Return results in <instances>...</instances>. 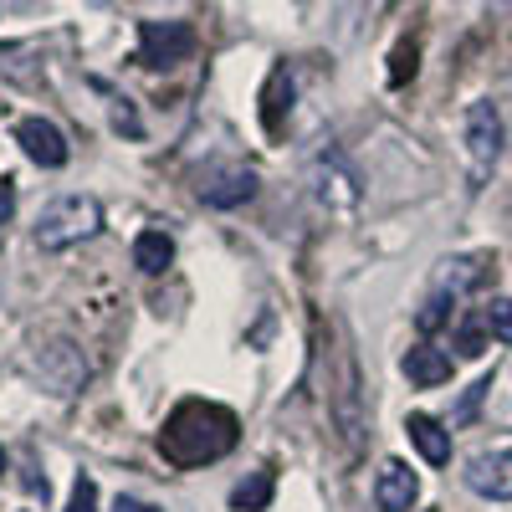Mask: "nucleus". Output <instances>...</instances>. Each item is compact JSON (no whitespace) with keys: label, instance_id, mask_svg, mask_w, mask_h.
I'll return each mask as SVG.
<instances>
[{"label":"nucleus","instance_id":"f257e3e1","mask_svg":"<svg viewBox=\"0 0 512 512\" xmlns=\"http://www.w3.org/2000/svg\"><path fill=\"white\" fill-rule=\"evenodd\" d=\"M231 446H236V415L216 400H185L159 431V456L169 466H180V472L221 461Z\"/></svg>","mask_w":512,"mask_h":512},{"label":"nucleus","instance_id":"f03ea898","mask_svg":"<svg viewBox=\"0 0 512 512\" xmlns=\"http://www.w3.org/2000/svg\"><path fill=\"white\" fill-rule=\"evenodd\" d=\"M103 226V210L93 195H62L36 216V246L41 251H67L77 241H88Z\"/></svg>","mask_w":512,"mask_h":512},{"label":"nucleus","instance_id":"7ed1b4c3","mask_svg":"<svg viewBox=\"0 0 512 512\" xmlns=\"http://www.w3.org/2000/svg\"><path fill=\"white\" fill-rule=\"evenodd\" d=\"M26 374L41 379V390L52 395H77L82 384H88V359H82V349H72L67 338H47V344H36L31 359H26Z\"/></svg>","mask_w":512,"mask_h":512},{"label":"nucleus","instance_id":"20e7f679","mask_svg":"<svg viewBox=\"0 0 512 512\" xmlns=\"http://www.w3.org/2000/svg\"><path fill=\"white\" fill-rule=\"evenodd\" d=\"M195 52V31L185 21H139V67H175L190 62Z\"/></svg>","mask_w":512,"mask_h":512},{"label":"nucleus","instance_id":"39448f33","mask_svg":"<svg viewBox=\"0 0 512 512\" xmlns=\"http://www.w3.org/2000/svg\"><path fill=\"white\" fill-rule=\"evenodd\" d=\"M333 364H338V379H328V415L338 425L344 446L359 441L364 431V405H359V374H354V359L344 349H333Z\"/></svg>","mask_w":512,"mask_h":512},{"label":"nucleus","instance_id":"423d86ee","mask_svg":"<svg viewBox=\"0 0 512 512\" xmlns=\"http://www.w3.org/2000/svg\"><path fill=\"white\" fill-rule=\"evenodd\" d=\"M195 190L210 210H236L256 195V169L251 164H210V169H200Z\"/></svg>","mask_w":512,"mask_h":512},{"label":"nucleus","instance_id":"0eeeda50","mask_svg":"<svg viewBox=\"0 0 512 512\" xmlns=\"http://www.w3.org/2000/svg\"><path fill=\"white\" fill-rule=\"evenodd\" d=\"M466 154H472V175L487 180V169L502 154V118L492 103H472L466 108Z\"/></svg>","mask_w":512,"mask_h":512},{"label":"nucleus","instance_id":"6e6552de","mask_svg":"<svg viewBox=\"0 0 512 512\" xmlns=\"http://www.w3.org/2000/svg\"><path fill=\"white\" fill-rule=\"evenodd\" d=\"M16 144L26 149V159L31 164H41V169H62L67 164V139H62V128L52 123V118H21L16 123Z\"/></svg>","mask_w":512,"mask_h":512},{"label":"nucleus","instance_id":"1a4fd4ad","mask_svg":"<svg viewBox=\"0 0 512 512\" xmlns=\"http://www.w3.org/2000/svg\"><path fill=\"white\" fill-rule=\"evenodd\" d=\"M466 487L487 502H512V446L507 451H482L466 461Z\"/></svg>","mask_w":512,"mask_h":512},{"label":"nucleus","instance_id":"9d476101","mask_svg":"<svg viewBox=\"0 0 512 512\" xmlns=\"http://www.w3.org/2000/svg\"><path fill=\"white\" fill-rule=\"evenodd\" d=\"M415 497H420V482H415V472L405 461H384L379 466V477H374V502H379V512H410L415 507Z\"/></svg>","mask_w":512,"mask_h":512},{"label":"nucleus","instance_id":"9b49d317","mask_svg":"<svg viewBox=\"0 0 512 512\" xmlns=\"http://www.w3.org/2000/svg\"><path fill=\"white\" fill-rule=\"evenodd\" d=\"M492 272V256L487 251H472V256H451V262H441V277H436V292L446 297H461V292H472L482 287Z\"/></svg>","mask_w":512,"mask_h":512},{"label":"nucleus","instance_id":"f8f14e48","mask_svg":"<svg viewBox=\"0 0 512 512\" xmlns=\"http://www.w3.org/2000/svg\"><path fill=\"white\" fill-rule=\"evenodd\" d=\"M400 369H405L410 384H420V390H436V384L451 379V354L446 349H431V344H415Z\"/></svg>","mask_w":512,"mask_h":512},{"label":"nucleus","instance_id":"ddd939ff","mask_svg":"<svg viewBox=\"0 0 512 512\" xmlns=\"http://www.w3.org/2000/svg\"><path fill=\"white\" fill-rule=\"evenodd\" d=\"M405 436H410V446L431 461V466H446V461H451V431H441V420L410 415V420H405Z\"/></svg>","mask_w":512,"mask_h":512},{"label":"nucleus","instance_id":"4468645a","mask_svg":"<svg viewBox=\"0 0 512 512\" xmlns=\"http://www.w3.org/2000/svg\"><path fill=\"white\" fill-rule=\"evenodd\" d=\"M169 262H175V241H169V231H144V236L134 241V267H139L144 277H159Z\"/></svg>","mask_w":512,"mask_h":512},{"label":"nucleus","instance_id":"2eb2a0df","mask_svg":"<svg viewBox=\"0 0 512 512\" xmlns=\"http://www.w3.org/2000/svg\"><path fill=\"white\" fill-rule=\"evenodd\" d=\"M282 103L292 108V77H287V67H277L267 77V93H262V123H267V134H277V128H282Z\"/></svg>","mask_w":512,"mask_h":512},{"label":"nucleus","instance_id":"dca6fc26","mask_svg":"<svg viewBox=\"0 0 512 512\" xmlns=\"http://www.w3.org/2000/svg\"><path fill=\"white\" fill-rule=\"evenodd\" d=\"M267 502H272V472H251L231 492V512H267Z\"/></svg>","mask_w":512,"mask_h":512},{"label":"nucleus","instance_id":"f3484780","mask_svg":"<svg viewBox=\"0 0 512 512\" xmlns=\"http://www.w3.org/2000/svg\"><path fill=\"white\" fill-rule=\"evenodd\" d=\"M482 323L492 338H502V344H512V297H492V303L482 308Z\"/></svg>","mask_w":512,"mask_h":512},{"label":"nucleus","instance_id":"a211bd4d","mask_svg":"<svg viewBox=\"0 0 512 512\" xmlns=\"http://www.w3.org/2000/svg\"><path fill=\"white\" fill-rule=\"evenodd\" d=\"M482 349H487V323L482 318H466L456 328V354L461 359H482Z\"/></svg>","mask_w":512,"mask_h":512},{"label":"nucleus","instance_id":"6ab92c4d","mask_svg":"<svg viewBox=\"0 0 512 512\" xmlns=\"http://www.w3.org/2000/svg\"><path fill=\"white\" fill-rule=\"evenodd\" d=\"M451 303H456V297H446V292H436V297H431V303H425V308H420V318H415V323H420V333H436V328H441V323L451 318Z\"/></svg>","mask_w":512,"mask_h":512},{"label":"nucleus","instance_id":"aec40b11","mask_svg":"<svg viewBox=\"0 0 512 512\" xmlns=\"http://www.w3.org/2000/svg\"><path fill=\"white\" fill-rule=\"evenodd\" d=\"M67 512H98V482H93V477H77V482H72Z\"/></svg>","mask_w":512,"mask_h":512},{"label":"nucleus","instance_id":"412c9836","mask_svg":"<svg viewBox=\"0 0 512 512\" xmlns=\"http://www.w3.org/2000/svg\"><path fill=\"white\" fill-rule=\"evenodd\" d=\"M113 123L123 128V134H144V123H139V113H134V103H128V98H113Z\"/></svg>","mask_w":512,"mask_h":512},{"label":"nucleus","instance_id":"4be33fe9","mask_svg":"<svg viewBox=\"0 0 512 512\" xmlns=\"http://www.w3.org/2000/svg\"><path fill=\"white\" fill-rule=\"evenodd\" d=\"M405 72H415V47H400V52H395V72H390V82H405Z\"/></svg>","mask_w":512,"mask_h":512},{"label":"nucleus","instance_id":"5701e85b","mask_svg":"<svg viewBox=\"0 0 512 512\" xmlns=\"http://www.w3.org/2000/svg\"><path fill=\"white\" fill-rule=\"evenodd\" d=\"M11 210H16V185H11V180H0V226L11 221Z\"/></svg>","mask_w":512,"mask_h":512},{"label":"nucleus","instance_id":"b1692460","mask_svg":"<svg viewBox=\"0 0 512 512\" xmlns=\"http://www.w3.org/2000/svg\"><path fill=\"white\" fill-rule=\"evenodd\" d=\"M113 512H159V507H149V502H139V497H118Z\"/></svg>","mask_w":512,"mask_h":512},{"label":"nucleus","instance_id":"393cba45","mask_svg":"<svg viewBox=\"0 0 512 512\" xmlns=\"http://www.w3.org/2000/svg\"><path fill=\"white\" fill-rule=\"evenodd\" d=\"M0 472H6V451H0Z\"/></svg>","mask_w":512,"mask_h":512}]
</instances>
